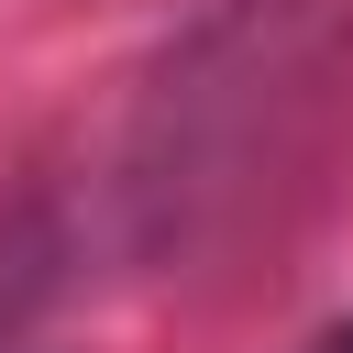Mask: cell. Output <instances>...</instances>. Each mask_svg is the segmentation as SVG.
<instances>
[{
	"instance_id": "obj_1",
	"label": "cell",
	"mask_w": 353,
	"mask_h": 353,
	"mask_svg": "<svg viewBox=\"0 0 353 353\" xmlns=\"http://www.w3.org/2000/svg\"><path fill=\"white\" fill-rule=\"evenodd\" d=\"M320 353H353V320H342V331H331V342H320Z\"/></svg>"
}]
</instances>
